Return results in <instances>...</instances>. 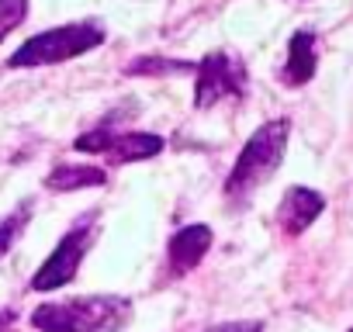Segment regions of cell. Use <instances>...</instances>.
I'll return each mask as SVG.
<instances>
[{
    "label": "cell",
    "mask_w": 353,
    "mask_h": 332,
    "mask_svg": "<svg viewBox=\"0 0 353 332\" xmlns=\"http://www.w3.org/2000/svg\"><path fill=\"white\" fill-rule=\"evenodd\" d=\"M14 325V308H0V332H8Z\"/></svg>",
    "instance_id": "9a60e30c"
},
{
    "label": "cell",
    "mask_w": 353,
    "mask_h": 332,
    "mask_svg": "<svg viewBox=\"0 0 353 332\" xmlns=\"http://www.w3.org/2000/svg\"><path fill=\"white\" fill-rule=\"evenodd\" d=\"M288 132H291V125L284 118H277V121L260 125L250 135V142L243 145L232 174L225 180V201L232 208H246L253 201V194L277 174V166L284 159V149H288Z\"/></svg>",
    "instance_id": "7a4b0ae2"
},
{
    "label": "cell",
    "mask_w": 353,
    "mask_h": 332,
    "mask_svg": "<svg viewBox=\"0 0 353 332\" xmlns=\"http://www.w3.org/2000/svg\"><path fill=\"white\" fill-rule=\"evenodd\" d=\"M350 332H353V329H350Z\"/></svg>",
    "instance_id": "2e32d148"
},
{
    "label": "cell",
    "mask_w": 353,
    "mask_h": 332,
    "mask_svg": "<svg viewBox=\"0 0 353 332\" xmlns=\"http://www.w3.org/2000/svg\"><path fill=\"white\" fill-rule=\"evenodd\" d=\"M108 184V174L104 166H90V163H59L52 166V174L46 177V187L49 191H80V187H104Z\"/></svg>",
    "instance_id": "30bf717a"
},
{
    "label": "cell",
    "mask_w": 353,
    "mask_h": 332,
    "mask_svg": "<svg viewBox=\"0 0 353 332\" xmlns=\"http://www.w3.org/2000/svg\"><path fill=\"white\" fill-rule=\"evenodd\" d=\"M198 66L188 63V59H170V56H142V59H132L125 66L128 76H176V73H194Z\"/></svg>",
    "instance_id": "8fae6325"
},
{
    "label": "cell",
    "mask_w": 353,
    "mask_h": 332,
    "mask_svg": "<svg viewBox=\"0 0 353 332\" xmlns=\"http://www.w3.org/2000/svg\"><path fill=\"white\" fill-rule=\"evenodd\" d=\"M325 211V198L312 187H288L277 205V229L284 236H301Z\"/></svg>",
    "instance_id": "ba28073f"
},
{
    "label": "cell",
    "mask_w": 353,
    "mask_h": 332,
    "mask_svg": "<svg viewBox=\"0 0 353 332\" xmlns=\"http://www.w3.org/2000/svg\"><path fill=\"white\" fill-rule=\"evenodd\" d=\"M104 42V28L97 21H77V25H59L49 28L42 35H32L11 59V70H28V66H52V63H66L77 59L90 49H97Z\"/></svg>",
    "instance_id": "3957f363"
},
{
    "label": "cell",
    "mask_w": 353,
    "mask_h": 332,
    "mask_svg": "<svg viewBox=\"0 0 353 332\" xmlns=\"http://www.w3.org/2000/svg\"><path fill=\"white\" fill-rule=\"evenodd\" d=\"M28 215H32V205H21V208H14V211L4 218V222H0V256H4V253L14 246V239L25 232Z\"/></svg>",
    "instance_id": "7c38bea8"
},
{
    "label": "cell",
    "mask_w": 353,
    "mask_h": 332,
    "mask_svg": "<svg viewBox=\"0 0 353 332\" xmlns=\"http://www.w3.org/2000/svg\"><path fill=\"white\" fill-rule=\"evenodd\" d=\"M198 83H194V104L212 107L225 97H243L246 94V66L232 59L229 52H208L198 63Z\"/></svg>",
    "instance_id": "5b68a950"
},
{
    "label": "cell",
    "mask_w": 353,
    "mask_h": 332,
    "mask_svg": "<svg viewBox=\"0 0 353 332\" xmlns=\"http://www.w3.org/2000/svg\"><path fill=\"white\" fill-rule=\"evenodd\" d=\"M28 18V0H0V42Z\"/></svg>",
    "instance_id": "4fadbf2b"
},
{
    "label": "cell",
    "mask_w": 353,
    "mask_h": 332,
    "mask_svg": "<svg viewBox=\"0 0 353 332\" xmlns=\"http://www.w3.org/2000/svg\"><path fill=\"white\" fill-rule=\"evenodd\" d=\"M319 70V52H315V32H294L288 42V63H284V83L288 87H305Z\"/></svg>",
    "instance_id": "9c48e42d"
},
{
    "label": "cell",
    "mask_w": 353,
    "mask_h": 332,
    "mask_svg": "<svg viewBox=\"0 0 353 332\" xmlns=\"http://www.w3.org/2000/svg\"><path fill=\"white\" fill-rule=\"evenodd\" d=\"M212 239H215L212 225H201V222L176 229V232L170 236V242H166V263H170V273H173V277L191 273V270L208 256Z\"/></svg>",
    "instance_id": "52a82bcc"
},
{
    "label": "cell",
    "mask_w": 353,
    "mask_h": 332,
    "mask_svg": "<svg viewBox=\"0 0 353 332\" xmlns=\"http://www.w3.org/2000/svg\"><path fill=\"white\" fill-rule=\"evenodd\" d=\"M73 149L80 152H97L108 156L114 163H139V159H152L163 149V138L152 132H111V128H94L83 132Z\"/></svg>",
    "instance_id": "8992f818"
},
{
    "label": "cell",
    "mask_w": 353,
    "mask_h": 332,
    "mask_svg": "<svg viewBox=\"0 0 353 332\" xmlns=\"http://www.w3.org/2000/svg\"><path fill=\"white\" fill-rule=\"evenodd\" d=\"M94 215H83L63 239H59V246L52 249V256L35 270V277H32V291H59V287H66L73 277H77V270H80V263H83V256H87V249H90V242H94Z\"/></svg>",
    "instance_id": "277c9868"
},
{
    "label": "cell",
    "mask_w": 353,
    "mask_h": 332,
    "mask_svg": "<svg viewBox=\"0 0 353 332\" xmlns=\"http://www.w3.org/2000/svg\"><path fill=\"white\" fill-rule=\"evenodd\" d=\"M205 332H263V322H222Z\"/></svg>",
    "instance_id": "5bb4252c"
},
{
    "label": "cell",
    "mask_w": 353,
    "mask_h": 332,
    "mask_svg": "<svg viewBox=\"0 0 353 332\" xmlns=\"http://www.w3.org/2000/svg\"><path fill=\"white\" fill-rule=\"evenodd\" d=\"M132 318V301L118 294H90L46 301L32 311L39 332H121Z\"/></svg>",
    "instance_id": "6da1fadb"
}]
</instances>
